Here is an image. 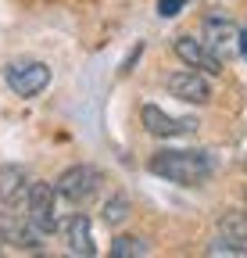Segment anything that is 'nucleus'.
<instances>
[{
    "label": "nucleus",
    "mask_w": 247,
    "mask_h": 258,
    "mask_svg": "<svg viewBox=\"0 0 247 258\" xmlns=\"http://www.w3.org/2000/svg\"><path fill=\"white\" fill-rule=\"evenodd\" d=\"M65 240H68V251H72V254H83V258H94V254H97L94 226H90L86 215H68V222H65Z\"/></svg>",
    "instance_id": "11"
},
{
    "label": "nucleus",
    "mask_w": 247,
    "mask_h": 258,
    "mask_svg": "<svg viewBox=\"0 0 247 258\" xmlns=\"http://www.w3.org/2000/svg\"><path fill=\"white\" fill-rule=\"evenodd\" d=\"M211 158L201 151H158L150 158V172L179 186H201L211 176Z\"/></svg>",
    "instance_id": "1"
},
{
    "label": "nucleus",
    "mask_w": 247,
    "mask_h": 258,
    "mask_svg": "<svg viewBox=\"0 0 247 258\" xmlns=\"http://www.w3.org/2000/svg\"><path fill=\"white\" fill-rule=\"evenodd\" d=\"M219 233L233 240H247V212H226L219 219Z\"/></svg>",
    "instance_id": "12"
},
{
    "label": "nucleus",
    "mask_w": 247,
    "mask_h": 258,
    "mask_svg": "<svg viewBox=\"0 0 247 258\" xmlns=\"http://www.w3.org/2000/svg\"><path fill=\"white\" fill-rule=\"evenodd\" d=\"M4 79H8V86L18 97H36L40 90H47L50 69H47L43 61H11L8 69H4Z\"/></svg>",
    "instance_id": "3"
},
{
    "label": "nucleus",
    "mask_w": 247,
    "mask_h": 258,
    "mask_svg": "<svg viewBox=\"0 0 247 258\" xmlns=\"http://www.w3.org/2000/svg\"><path fill=\"white\" fill-rule=\"evenodd\" d=\"M126 215H129V201H126V198H111V201L104 205V222H108V226H118Z\"/></svg>",
    "instance_id": "14"
},
{
    "label": "nucleus",
    "mask_w": 247,
    "mask_h": 258,
    "mask_svg": "<svg viewBox=\"0 0 247 258\" xmlns=\"http://www.w3.org/2000/svg\"><path fill=\"white\" fill-rule=\"evenodd\" d=\"M201 40L208 43L211 54H219V57L226 61V57H233V54L240 50V29H236L226 15H211V18H204Z\"/></svg>",
    "instance_id": "4"
},
{
    "label": "nucleus",
    "mask_w": 247,
    "mask_h": 258,
    "mask_svg": "<svg viewBox=\"0 0 247 258\" xmlns=\"http://www.w3.org/2000/svg\"><path fill=\"white\" fill-rule=\"evenodd\" d=\"M101 186V172L94 165H72L57 176V194L72 205H86Z\"/></svg>",
    "instance_id": "2"
},
{
    "label": "nucleus",
    "mask_w": 247,
    "mask_h": 258,
    "mask_svg": "<svg viewBox=\"0 0 247 258\" xmlns=\"http://www.w3.org/2000/svg\"><path fill=\"white\" fill-rule=\"evenodd\" d=\"M25 205H29V222H33L40 233L57 230V208H54V186L50 183H33Z\"/></svg>",
    "instance_id": "5"
},
{
    "label": "nucleus",
    "mask_w": 247,
    "mask_h": 258,
    "mask_svg": "<svg viewBox=\"0 0 247 258\" xmlns=\"http://www.w3.org/2000/svg\"><path fill=\"white\" fill-rule=\"evenodd\" d=\"M140 118H143V129L150 137H183V133L194 129L190 118H172V115H165L161 108H154V104H143Z\"/></svg>",
    "instance_id": "8"
},
{
    "label": "nucleus",
    "mask_w": 247,
    "mask_h": 258,
    "mask_svg": "<svg viewBox=\"0 0 247 258\" xmlns=\"http://www.w3.org/2000/svg\"><path fill=\"white\" fill-rule=\"evenodd\" d=\"M176 54L187 61L190 69H197V72H204V76H219V72H222V57L211 54L204 40L197 43L194 36H179V40H176Z\"/></svg>",
    "instance_id": "7"
},
{
    "label": "nucleus",
    "mask_w": 247,
    "mask_h": 258,
    "mask_svg": "<svg viewBox=\"0 0 247 258\" xmlns=\"http://www.w3.org/2000/svg\"><path fill=\"white\" fill-rule=\"evenodd\" d=\"M29 172L22 165H0V205L4 208H15L29 198Z\"/></svg>",
    "instance_id": "9"
},
{
    "label": "nucleus",
    "mask_w": 247,
    "mask_h": 258,
    "mask_svg": "<svg viewBox=\"0 0 247 258\" xmlns=\"http://www.w3.org/2000/svg\"><path fill=\"white\" fill-rule=\"evenodd\" d=\"M0 240L15 244L18 251H36L40 247V230L25 219H0Z\"/></svg>",
    "instance_id": "10"
},
{
    "label": "nucleus",
    "mask_w": 247,
    "mask_h": 258,
    "mask_svg": "<svg viewBox=\"0 0 247 258\" xmlns=\"http://www.w3.org/2000/svg\"><path fill=\"white\" fill-rule=\"evenodd\" d=\"M183 4H187V0H161V4H158V15H161V18H172Z\"/></svg>",
    "instance_id": "16"
},
{
    "label": "nucleus",
    "mask_w": 247,
    "mask_h": 258,
    "mask_svg": "<svg viewBox=\"0 0 247 258\" xmlns=\"http://www.w3.org/2000/svg\"><path fill=\"white\" fill-rule=\"evenodd\" d=\"M240 54L247 57V32H240Z\"/></svg>",
    "instance_id": "17"
},
{
    "label": "nucleus",
    "mask_w": 247,
    "mask_h": 258,
    "mask_svg": "<svg viewBox=\"0 0 247 258\" xmlns=\"http://www.w3.org/2000/svg\"><path fill=\"white\" fill-rule=\"evenodd\" d=\"M165 86H169L172 97H179V101H187V104H208V101H211V83H208L204 72H197V69L172 72Z\"/></svg>",
    "instance_id": "6"
},
{
    "label": "nucleus",
    "mask_w": 247,
    "mask_h": 258,
    "mask_svg": "<svg viewBox=\"0 0 247 258\" xmlns=\"http://www.w3.org/2000/svg\"><path fill=\"white\" fill-rule=\"evenodd\" d=\"M111 254L115 258H140V254H147V244L140 237H115L111 240Z\"/></svg>",
    "instance_id": "13"
},
{
    "label": "nucleus",
    "mask_w": 247,
    "mask_h": 258,
    "mask_svg": "<svg viewBox=\"0 0 247 258\" xmlns=\"http://www.w3.org/2000/svg\"><path fill=\"white\" fill-rule=\"evenodd\" d=\"M240 161H243V169H247V140H243V147H240Z\"/></svg>",
    "instance_id": "18"
},
{
    "label": "nucleus",
    "mask_w": 247,
    "mask_h": 258,
    "mask_svg": "<svg viewBox=\"0 0 247 258\" xmlns=\"http://www.w3.org/2000/svg\"><path fill=\"white\" fill-rule=\"evenodd\" d=\"M240 240H233V237H226V240H215L211 247H208V254H229V258H247V247H236Z\"/></svg>",
    "instance_id": "15"
}]
</instances>
